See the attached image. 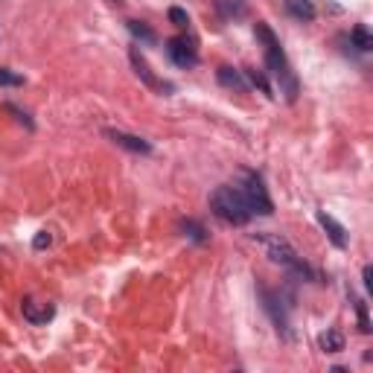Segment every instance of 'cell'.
I'll use <instances>...</instances> for the list:
<instances>
[{
    "instance_id": "13",
    "label": "cell",
    "mask_w": 373,
    "mask_h": 373,
    "mask_svg": "<svg viewBox=\"0 0 373 373\" xmlns=\"http://www.w3.org/2000/svg\"><path fill=\"white\" fill-rule=\"evenodd\" d=\"M216 12L225 21H236V18L248 15V6L242 3V0H216Z\"/></svg>"
},
{
    "instance_id": "20",
    "label": "cell",
    "mask_w": 373,
    "mask_h": 373,
    "mask_svg": "<svg viewBox=\"0 0 373 373\" xmlns=\"http://www.w3.org/2000/svg\"><path fill=\"white\" fill-rule=\"evenodd\" d=\"M356 315H359V330H362V332L367 335L373 327H370V318H367V303H365V301H356Z\"/></svg>"
},
{
    "instance_id": "21",
    "label": "cell",
    "mask_w": 373,
    "mask_h": 373,
    "mask_svg": "<svg viewBox=\"0 0 373 373\" xmlns=\"http://www.w3.org/2000/svg\"><path fill=\"white\" fill-rule=\"evenodd\" d=\"M0 85H23V76H18V73H12V70H6V67H0Z\"/></svg>"
},
{
    "instance_id": "7",
    "label": "cell",
    "mask_w": 373,
    "mask_h": 373,
    "mask_svg": "<svg viewBox=\"0 0 373 373\" xmlns=\"http://www.w3.org/2000/svg\"><path fill=\"white\" fill-rule=\"evenodd\" d=\"M129 58H131V65H134V73L140 76V82L146 85V88H152V91H160V94H167V91H172L167 82H160L155 73H152V67H149V61L140 56V50L138 47H131L129 50Z\"/></svg>"
},
{
    "instance_id": "10",
    "label": "cell",
    "mask_w": 373,
    "mask_h": 373,
    "mask_svg": "<svg viewBox=\"0 0 373 373\" xmlns=\"http://www.w3.org/2000/svg\"><path fill=\"white\" fill-rule=\"evenodd\" d=\"M216 79H219L222 88H231V91H239V94H245L248 88H251L248 79L242 76V70H233V67H225V65L216 70Z\"/></svg>"
},
{
    "instance_id": "15",
    "label": "cell",
    "mask_w": 373,
    "mask_h": 373,
    "mask_svg": "<svg viewBox=\"0 0 373 373\" xmlns=\"http://www.w3.org/2000/svg\"><path fill=\"white\" fill-rule=\"evenodd\" d=\"M350 41H353L356 50H362V53H370L373 50V35H370V30L365 27V23H356L353 32H350Z\"/></svg>"
},
{
    "instance_id": "6",
    "label": "cell",
    "mask_w": 373,
    "mask_h": 373,
    "mask_svg": "<svg viewBox=\"0 0 373 373\" xmlns=\"http://www.w3.org/2000/svg\"><path fill=\"white\" fill-rule=\"evenodd\" d=\"M259 295H263V306H266V312L271 315V321H275V327L277 332L283 335H289V315H286V306H283V297L277 292H271V289H259Z\"/></svg>"
},
{
    "instance_id": "24",
    "label": "cell",
    "mask_w": 373,
    "mask_h": 373,
    "mask_svg": "<svg viewBox=\"0 0 373 373\" xmlns=\"http://www.w3.org/2000/svg\"><path fill=\"white\" fill-rule=\"evenodd\" d=\"M111 3H122V0H111Z\"/></svg>"
},
{
    "instance_id": "23",
    "label": "cell",
    "mask_w": 373,
    "mask_h": 373,
    "mask_svg": "<svg viewBox=\"0 0 373 373\" xmlns=\"http://www.w3.org/2000/svg\"><path fill=\"white\" fill-rule=\"evenodd\" d=\"M373 271H370V266H365V271H362V280H365V289H370V286H373Z\"/></svg>"
},
{
    "instance_id": "14",
    "label": "cell",
    "mask_w": 373,
    "mask_h": 373,
    "mask_svg": "<svg viewBox=\"0 0 373 373\" xmlns=\"http://www.w3.org/2000/svg\"><path fill=\"white\" fill-rule=\"evenodd\" d=\"M242 76L248 79V85H254V88H259L268 99H275V88H271V82L263 70H257V67H242Z\"/></svg>"
},
{
    "instance_id": "3",
    "label": "cell",
    "mask_w": 373,
    "mask_h": 373,
    "mask_svg": "<svg viewBox=\"0 0 373 373\" xmlns=\"http://www.w3.org/2000/svg\"><path fill=\"white\" fill-rule=\"evenodd\" d=\"M239 193L245 198L248 210H251V216H271L275 213V204H271V198H268V190H266V184L257 172H242Z\"/></svg>"
},
{
    "instance_id": "22",
    "label": "cell",
    "mask_w": 373,
    "mask_h": 373,
    "mask_svg": "<svg viewBox=\"0 0 373 373\" xmlns=\"http://www.w3.org/2000/svg\"><path fill=\"white\" fill-rule=\"evenodd\" d=\"M50 242H53V236H50L47 231H39V236H35V242H32V245H35V251H41V248H47Z\"/></svg>"
},
{
    "instance_id": "16",
    "label": "cell",
    "mask_w": 373,
    "mask_h": 373,
    "mask_svg": "<svg viewBox=\"0 0 373 373\" xmlns=\"http://www.w3.org/2000/svg\"><path fill=\"white\" fill-rule=\"evenodd\" d=\"M318 344H321V350H324V353H341L344 350V335L339 330H327L318 339Z\"/></svg>"
},
{
    "instance_id": "18",
    "label": "cell",
    "mask_w": 373,
    "mask_h": 373,
    "mask_svg": "<svg viewBox=\"0 0 373 373\" xmlns=\"http://www.w3.org/2000/svg\"><path fill=\"white\" fill-rule=\"evenodd\" d=\"M181 231H184V236H190L193 242H207V231L198 225V222H181Z\"/></svg>"
},
{
    "instance_id": "19",
    "label": "cell",
    "mask_w": 373,
    "mask_h": 373,
    "mask_svg": "<svg viewBox=\"0 0 373 373\" xmlns=\"http://www.w3.org/2000/svg\"><path fill=\"white\" fill-rule=\"evenodd\" d=\"M167 15H169V21H172V27H178V30H186V27H190V15H186L181 6H169Z\"/></svg>"
},
{
    "instance_id": "17",
    "label": "cell",
    "mask_w": 373,
    "mask_h": 373,
    "mask_svg": "<svg viewBox=\"0 0 373 373\" xmlns=\"http://www.w3.org/2000/svg\"><path fill=\"white\" fill-rule=\"evenodd\" d=\"M126 27H129V32L134 35V39H140L143 44H155L158 41V32L143 21H126Z\"/></svg>"
},
{
    "instance_id": "4",
    "label": "cell",
    "mask_w": 373,
    "mask_h": 373,
    "mask_svg": "<svg viewBox=\"0 0 373 373\" xmlns=\"http://www.w3.org/2000/svg\"><path fill=\"white\" fill-rule=\"evenodd\" d=\"M254 242L263 245V251H266V257L271 259V263L286 266L289 271L301 263V257H297L295 245L286 239V236H280V233H254Z\"/></svg>"
},
{
    "instance_id": "11",
    "label": "cell",
    "mask_w": 373,
    "mask_h": 373,
    "mask_svg": "<svg viewBox=\"0 0 373 373\" xmlns=\"http://www.w3.org/2000/svg\"><path fill=\"white\" fill-rule=\"evenodd\" d=\"M318 222H321V228L327 231V236H330V242L335 245V248H347V231L339 225V222H335L330 213H324V210H321L318 213Z\"/></svg>"
},
{
    "instance_id": "9",
    "label": "cell",
    "mask_w": 373,
    "mask_h": 373,
    "mask_svg": "<svg viewBox=\"0 0 373 373\" xmlns=\"http://www.w3.org/2000/svg\"><path fill=\"white\" fill-rule=\"evenodd\" d=\"M21 312H23V318H27L30 324L39 327V324H47V321L56 315V309H53V303H39V301H30L27 297V301L21 303Z\"/></svg>"
},
{
    "instance_id": "8",
    "label": "cell",
    "mask_w": 373,
    "mask_h": 373,
    "mask_svg": "<svg viewBox=\"0 0 373 373\" xmlns=\"http://www.w3.org/2000/svg\"><path fill=\"white\" fill-rule=\"evenodd\" d=\"M105 138H111L117 146L129 149V152H134V155H149L152 152V143L138 138V134H129V131H120V129H105Z\"/></svg>"
},
{
    "instance_id": "1",
    "label": "cell",
    "mask_w": 373,
    "mask_h": 373,
    "mask_svg": "<svg viewBox=\"0 0 373 373\" xmlns=\"http://www.w3.org/2000/svg\"><path fill=\"white\" fill-rule=\"evenodd\" d=\"M254 35H257V39L263 41V47H266V67H268L271 76H275V82L280 85L286 103H295L297 94H301V82H297L295 70H292V65H289V58H286L283 47H280V41H277V35L271 32V27H268V23H263V21L254 23Z\"/></svg>"
},
{
    "instance_id": "2",
    "label": "cell",
    "mask_w": 373,
    "mask_h": 373,
    "mask_svg": "<svg viewBox=\"0 0 373 373\" xmlns=\"http://www.w3.org/2000/svg\"><path fill=\"white\" fill-rule=\"evenodd\" d=\"M210 210H213L216 219L228 222V225H248L251 222V210H248L239 186H228V184L216 186L210 193Z\"/></svg>"
},
{
    "instance_id": "5",
    "label": "cell",
    "mask_w": 373,
    "mask_h": 373,
    "mask_svg": "<svg viewBox=\"0 0 373 373\" xmlns=\"http://www.w3.org/2000/svg\"><path fill=\"white\" fill-rule=\"evenodd\" d=\"M167 53L184 70H190V67L198 65V50H195V44L190 39H186V35H175V39H169L167 41Z\"/></svg>"
},
{
    "instance_id": "12",
    "label": "cell",
    "mask_w": 373,
    "mask_h": 373,
    "mask_svg": "<svg viewBox=\"0 0 373 373\" xmlns=\"http://www.w3.org/2000/svg\"><path fill=\"white\" fill-rule=\"evenodd\" d=\"M286 12H289L295 21H303V23L315 21V15H318L312 0H286Z\"/></svg>"
}]
</instances>
